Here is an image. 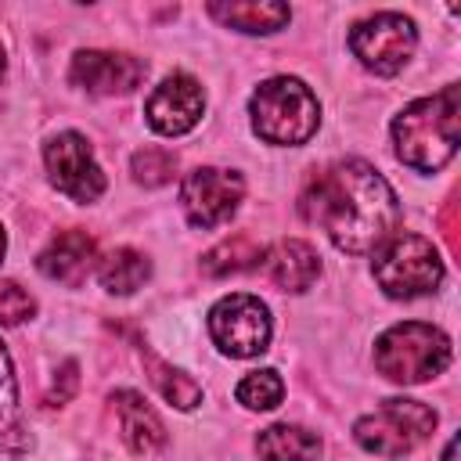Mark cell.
I'll return each instance as SVG.
<instances>
[{
    "label": "cell",
    "instance_id": "6da1fadb",
    "mask_svg": "<svg viewBox=\"0 0 461 461\" xmlns=\"http://www.w3.org/2000/svg\"><path fill=\"white\" fill-rule=\"evenodd\" d=\"M303 216L349 256L378 252L400 223L396 191L364 158L328 166L303 194Z\"/></svg>",
    "mask_w": 461,
    "mask_h": 461
},
{
    "label": "cell",
    "instance_id": "7a4b0ae2",
    "mask_svg": "<svg viewBox=\"0 0 461 461\" xmlns=\"http://www.w3.org/2000/svg\"><path fill=\"white\" fill-rule=\"evenodd\" d=\"M393 151L418 173L443 169L457 151V86L411 101L393 119Z\"/></svg>",
    "mask_w": 461,
    "mask_h": 461
},
{
    "label": "cell",
    "instance_id": "3957f363",
    "mask_svg": "<svg viewBox=\"0 0 461 461\" xmlns=\"http://www.w3.org/2000/svg\"><path fill=\"white\" fill-rule=\"evenodd\" d=\"M252 130L267 144H306L321 126V104L313 90L295 76H270L249 97Z\"/></svg>",
    "mask_w": 461,
    "mask_h": 461
},
{
    "label": "cell",
    "instance_id": "277c9868",
    "mask_svg": "<svg viewBox=\"0 0 461 461\" xmlns=\"http://www.w3.org/2000/svg\"><path fill=\"white\" fill-rule=\"evenodd\" d=\"M450 364V339L436 324L403 321L378 335L375 367L396 385H421L443 375Z\"/></svg>",
    "mask_w": 461,
    "mask_h": 461
},
{
    "label": "cell",
    "instance_id": "5b68a950",
    "mask_svg": "<svg viewBox=\"0 0 461 461\" xmlns=\"http://www.w3.org/2000/svg\"><path fill=\"white\" fill-rule=\"evenodd\" d=\"M436 429V411L421 400H407V396H389L382 400V407H375L371 414L357 418L353 425V439L378 457H403L414 447H421Z\"/></svg>",
    "mask_w": 461,
    "mask_h": 461
},
{
    "label": "cell",
    "instance_id": "8992f818",
    "mask_svg": "<svg viewBox=\"0 0 461 461\" xmlns=\"http://www.w3.org/2000/svg\"><path fill=\"white\" fill-rule=\"evenodd\" d=\"M375 281L389 299H418L439 288L443 259L421 234H393L375 252Z\"/></svg>",
    "mask_w": 461,
    "mask_h": 461
},
{
    "label": "cell",
    "instance_id": "52a82bcc",
    "mask_svg": "<svg viewBox=\"0 0 461 461\" xmlns=\"http://www.w3.org/2000/svg\"><path fill=\"white\" fill-rule=\"evenodd\" d=\"M418 47V29L400 11H378L353 25L349 50L375 76H396Z\"/></svg>",
    "mask_w": 461,
    "mask_h": 461
},
{
    "label": "cell",
    "instance_id": "ba28073f",
    "mask_svg": "<svg viewBox=\"0 0 461 461\" xmlns=\"http://www.w3.org/2000/svg\"><path fill=\"white\" fill-rule=\"evenodd\" d=\"M209 335L220 353L249 360L270 346V310L249 292L223 295L209 310Z\"/></svg>",
    "mask_w": 461,
    "mask_h": 461
},
{
    "label": "cell",
    "instance_id": "9c48e42d",
    "mask_svg": "<svg viewBox=\"0 0 461 461\" xmlns=\"http://www.w3.org/2000/svg\"><path fill=\"white\" fill-rule=\"evenodd\" d=\"M43 166H47V176L50 184L68 194L72 202H97L104 194V173L86 144L83 133L76 130H65V133H54L47 144H43Z\"/></svg>",
    "mask_w": 461,
    "mask_h": 461
},
{
    "label": "cell",
    "instance_id": "30bf717a",
    "mask_svg": "<svg viewBox=\"0 0 461 461\" xmlns=\"http://www.w3.org/2000/svg\"><path fill=\"white\" fill-rule=\"evenodd\" d=\"M245 198V180L241 173L234 169H220V166H198L191 169L184 180H180V205H184V216L209 230V227H220L227 223L238 205Z\"/></svg>",
    "mask_w": 461,
    "mask_h": 461
},
{
    "label": "cell",
    "instance_id": "8fae6325",
    "mask_svg": "<svg viewBox=\"0 0 461 461\" xmlns=\"http://www.w3.org/2000/svg\"><path fill=\"white\" fill-rule=\"evenodd\" d=\"M202 112H205V94H202L198 79L187 76V72L166 76L151 90V97L144 104L148 126L155 133H162V137H184V133H191L198 126Z\"/></svg>",
    "mask_w": 461,
    "mask_h": 461
},
{
    "label": "cell",
    "instance_id": "7c38bea8",
    "mask_svg": "<svg viewBox=\"0 0 461 461\" xmlns=\"http://www.w3.org/2000/svg\"><path fill=\"white\" fill-rule=\"evenodd\" d=\"M144 61L133 54H115V50H79L72 58V83L83 86L86 94L97 97H115V94H130L140 86L144 79Z\"/></svg>",
    "mask_w": 461,
    "mask_h": 461
},
{
    "label": "cell",
    "instance_id": "4fadbf2b",
    "mask_svg": "<svg viewBox=\"0 0 461 461\" xmlns=\"http://www.w3.org/2000/svg\"><path fill=\"white\" fill-rule=\"evenodd\" d=\"M259 267L285 292H306L321 277V256L313 252V245L299 238H281L270 249H263Z\"/></svg>",
    "mask_w": 461,
    "mask_h": 461
},
{
    "label": "cell",
    "instance_id": "5bb4252c",
    "mask_svg": "<svg viewBox=\"0 0 461 461\" xmlns=\"http://www.w3.org/2000/svg\"><path fill=\"white\" fill-rule=\"evenodd\" d=\"M94 259H97V245L90 234L83 230H65L58 234L36 259V270L50 281H61V285H79L90 270H94Z\"/></svg>",
    "mask_w": 461,
    "mask_h": 461
},
{
    "label": "cell",
    "instance_id": "9a60e30c",
    "mask_svg": "<svg viewBox=\"0 0 461 461\" xmlns=\"http://www.w3.org/2000/svg\"><path fill=\"white\" fill-rule=\"evenodd\" d=\"M112 403H115V411H119L122 439H126V447H130L133 454L151 457V454H158V450L166 447V429H162L158 414L144 403L140 393H133V389H119V393L112 396Z\"/></svg>",
    "mask_w": 461,
    "mask_h": 461
},
{
    "label": "cell",
    "instance_id": "2e32d148",
    "mask_svg": "<svg viewBox=\"0 0 461 461\" xmlns=\"http://www.w3.org/2000/svg\"><path fill=\"white\" fill-rule=\"evenodd\" d=\"M209 14L238 32L249 36H270L277 29H285L292 22L288 4H274V0H230V4H209Z\"/></svg>",
    "mask_w": 461,
    "mask_h": 461
},
{
    "label": "cell",
    "instance_id": "e0dca14e",
    "mask_svg": "<svg viewBox=\"0 0 461 461\" xmlns=\"http://www.w3.org/2000/svg\"><path fill=\"white\" fill-rule=\"evenodd\" d=\"M259 461H321L317 432L303 425H270L256 436Z\"/></svg>",
    "mask_w": 461,
    "mask_h": 461
},
{
    "label": "cell",
    "instance_id": "ac0fdd59",
    "mask_svg": "<svg viewBox=\"0 0 461 461\" xmlns=\"http://www.w3.org/2000/svg\"><path fill=\"white\" fill-rule=\"evenodd\" d=\"M0 450H11V454L29 450V432L18 407V382H14V367L4 342H0Z\"/></svg>",
    "mask_w": 461,
    "mask_h": 461
},
{
    "label": "cell",
    "instance_id": "d6986e66",
    "mask_svg": "<svg viewBox=\"0 0 461 461\" xmlns=\"http://www.w3.org/2000/svg\"><path fill=\"white\" fill-rule=\"evenodd\" d=\"M151 277V263L137 249H115L97 263V281L112 295H133Z\"/></svg>",
    "mask_w": 461,
    "mask_h": 461
},
{
    "label": "cell",
    "instance_id": "ffe728a7",
    "mask_svg": "<svg viewBox=\"0 0 461 461\" xmlns=\"http://www.w3.org/2000/svg\"><path fill=\"white\" fill-rule=\"evenodd\" d=\"M259 259H263V245H256L249 234H234V238H223L216 249L205 252L202 270H205L209 277H227V274L259 267Z\"/></svg>",
    "mask_w": 461,
    "mask_h": 461
},
{
    "label": "cell",
    "instance_id": "44dd1931",
    "mask_svg": "<svg viewBox=\"0 0 461 461\" xmlns=\"http://www.w3.org/2000/svg\"><path fill=\"white\" fill-rule=\"evenodd\" d=\"M144 360H148V371H151V385L162 393L166 403H173V407H180V411H191V407L202 403V385H198L187 371L169 367L166 360H158V357L148 353V349H144Z\"/></svg>",
    "mask_w": 461,
    "mask_h": 461
},
{
    "label": "cell",
    "instance_id": "7402d4cb",
    "mask_svg": "<svg viewBox=\"0 0 461 461\" xmlns=\"http://www.w3.org/2000/svg\"><path fill=\"white\" fill-rule=\"evenodd\" d=\"M234 396L249 411H274L281 403V396H285V382H281V375L274 367H259V371H249L238 382Z\"/></svg>",
    "mask_w": 461,
    "mask_h": 461
},
{
    "label": "cell",
    "instance_id": "603a6c76",
    "mask_svg": "<svg viewBox=\"0 0 461 461\" xmlns=\"http://www.w3.org/2000/svg\"><path fill=\"white\" fill-rule=\"evenodd\" d=\"M130 169H133V180H137V184H144V187H162V184H169L173 173H176V155L166 151V148H144V151L133 155Z\"/></svg>",
    "mask_w": 461,
    "mask_h": 461
},
{
    "label": "cell",
    "instance_id": "cb8c5ba5",
    "mask_svg": "<svg viewBox=\"0 0 461 461\" xmlns=\"http://www.w3.org/2000/svg\"><path fill=\"white\" fill-rule=\"evenodd\" d=\"M36 313V299L18 281H0V328L25 324Z\"/></svg>",
    "mask_w": 461,
    "mask_h": 461
},
{
    "label": "cell",
    "instance_id": "d4e9b609",
    "mask_svg": "<svg viewBox=\"0 0 461 461\" xmlns=\"http://www.w3.org/2000/svg\"><path fill=\"white\" fill-rule=\"evenodd\" d=\"M443 461H457V439H450V443H447V450H443Z\"/></svg>",
    "mask_w": 461,
    "mask_h": 461
},
{
    "label": "cell",
    "instance_id": "484cf974",
    "mask_svg": "<svg viewBox=\"0 0 461 461\" xmlns=\"http://www.w3.org/2000/svg\"><path fill=\"white\" fill-rule=\"evenodd\" d=\"M4 252H7V234H4V227H0V259H4Z\"/></svg>",
    "mask_w": 461,
    "mask_h": 461
},
{
    "label": "cell",
    "instance_id": "4316f807",
    "mask_svg": "<svg viewBox=\"0 0 461 461\" xmlns=\"http://www.w3.org/2000/svg\"><path fill=\"white\" fill-rule=\"evenodd\" d=\"M4 65H7V61H4V47H0V76H4Z\"/></svg>",
    "mask_w": 461,
    "mask_h": 461
}]
</instances>
